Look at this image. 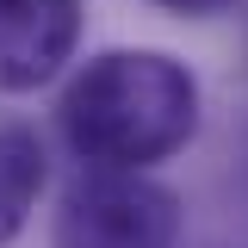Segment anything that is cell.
I'll return each mask as SVG.
<instances>
[{
	"label": "cell",
	"mask_w": 248,
	"mask_h": 248,
	"mask_svg": "<svg viewBox=\"0 0 248 248\" xmlns=\"http://www.w3.org/2000/svg\"><path fill=\"white\" fill-rule=\"evenodd\" d=\"M199 124V81L161 50H106L62 93V130L99 174H143Z\"/></svg>",
	"instance_id": "1"
},
{
	"label": "cell",
	"mask_w": 248,
	"mask_h": 248,
	"mask_svg": "<svg viewBox=\"0 0 248 248\" xmlns=\"http://www.w3.org/2000/svg\"><path fill=\"white\" fill-rule=\"evenodd\" d=\"M180 199L143 174H87L56 211V248H174Z\"/></svg>",
	"instance_id": "2"
},
{
	"label": "cell",
	"mask_w": 248,
	"mask_h": 248,
	"mask_svg": "<svg viewBox=\"0 0 248 248\" xmlns=\"http://www.w3.org/2000/svg\"><path fill=\"white\" fill-rule=\"evenodd\" d=\"M75 0H0V93H31L75 56Z\"/></svg>",
	"instance_id": "3"
},
{
	"label": "cell",
	"mask_w": 248,
	"mask_h": 248,
	"mask_svg": "<svg viewBox=\"0 0 248 248\" xmlns=\"http://www.w3.org/2000/svg\"><path fill=\"white\" fill-rule=\"evenodd\" d=\"M44 192V149L31 130H0V242L25 230L31 205Z\"/></svg>",
	"instance_id": "4"
},
{
	"label": "cell",
	"mask_w": 248,
	"mask_h": 248,
	"mask_svg": "<svg viewBox=\"0 0 248 248\" xmlns=\"http://www.w3.org/2000/svg\"><path fill=\"white\" fill-rule=\"evenodd\" d=\"M155 6H168V13H186V19H211V13H223L230 0H155Z\"/></svg>",
	"instance_id": "5"
}]
</instances>
